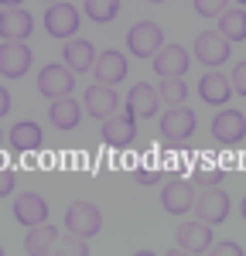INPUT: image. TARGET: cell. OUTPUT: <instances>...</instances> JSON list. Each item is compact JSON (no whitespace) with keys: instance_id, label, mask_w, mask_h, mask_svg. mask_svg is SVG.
I'll use <instances>...</instances> for the list:
<instances>
[{"instance_id":"3957f363","label":"cell","mask_w":246,"mask_h":256,"mask_svg":"<svg viewBox=\"0 0 246 256\" xmlns=\"http://www.w3.org/2000/svg\"><path fill=\"white\" fill-rule=\"evenodd\" d=\"M65 229L76 232V236L89 239L102 229V212L92 205V202H72L65 208Z\"/></svg>"},{"instance_id":"7402d4cb","label":"cell","mask_w":246,"mask_h":256,"mask_svg":"<svg viewBox=\"0 0 246 256\" xmlns=\"http://www.w3.org/2000/svg\"><path fill=\"white\" fill-rule=\"evenodd\" d=\"M62 62L72 68V72H89L92 68V44L82 38H68L62 48Z\"/></svg>"},{"instance_id":"7c38bea8","label":"cell","mask_w":246,"mask_h":256,"mask_svg":"<svg viewBox=\"0 0 246 256\" xmlns=\"http://www.w3.org/2000/svg\"><path fill=\"white\" fill-rule=\"evenodd\" d=\"M195 126H198V120H195V113H192L184 102L182 106H171L161 116V134L168 140H188L195 134Z\"/></svg>"},{"instance_id":"d4e9b609","label":"cell","mask_w":246,"mask_h":256,"mask_svg":"<svg viewBox=\"0 0 246 256\" xmlns=\"http://www.w3.org/2000/svg\"><path fill=\"white\" fill-rule=\"evenodd\" d=\"M86 14L96 24H110L120 14V0H86Z\"/></svg>"},{"instance_id":"d6a6232c","label":"cell","mask_w":246,"mask_h":256,"mask_svg":"<svg viewBox=\"0 0 246 256\" xmlns=\"http://www.w3.org/2000/svg\"><path fill=\"white\" fill-rule=\"evenodd\" d=\"M10 192H14V171L0 168V198H7Z\"/></svg>"},{"instance_id":"1f68e13d","label":"cell","mask_w":246,"mask_h":256,"mask_svg":"<svg viewBox=\"0 0 246 256\" xmlns=\"http://www.w3.org/2000/svg\"><path fill=\"white\" fill-rule=\"evenodd\" d=\"M137 181L140 184H158L161 181V171L158 168H137Z\"/></svg>"},{"instance_id":"9c48e42d","label":"cell","mask_w":246,"mask_h":256,"mask_svg":"<svg viewBox=\"0 0 246 256\" xmlns=\"http://www.w3.org/2000/svg\"><path fill=\"white\" fill-rule=\"evenodd\" d=\"M31 68V48L24 41H4L0 44V76L4 79H20Z\"/></svg>"},{"instance_id":"83f0119b","label":"cell","mask_w":246,"mask_h":256,"mask_svg":"<svg viewBox=\"0 0 246 256\" xmlns=\"http://www.w3.org/2000/svg\"><path fill=\"white\" fill-rule=\"evenodd\" d=\"M62 250H65V253H72V256H89V246H86V239L76 236V232H68V236L62 239Z\"/></svg>"},{"instance_id":"30bf717a","label":"cell","mask_w":246,"mask_h":256,"mask_svg":"<svg viewBox=\"0 0 246 256\" xmlns=\"http://www.w3.org/2000/svg\"><path fill=\"white\" fill-rule=\"evenodd\" d=\"M31 31H34L31 10H24V7H18V4L0 10V38L4 41H24Z\"/></svg>"},{"instance_id":"74e56055","label":"cell","mask_w":246,"mask_h":256,"mask_svg":"<svg viewBox=\"0 0 246 256\" xmlns=\"http://www.w3.org/2000/svg\"><path fill=\"white\" fill-rule=\"evenodd\" d=\"M0 137H4V134H0Z\"/></svg>"},{"instance_id":"e575fe53","label":"cell","mask_w":246,"mask_h":256,"mask_svg":"<svg viewBox=\"0 0 246 256\" xmlns=\"http://www.w3.org/2000/svg\"><path fill=\"white\" fill-rule=\"evenodd\" d=\"M240 212H243V218H246V198H243V202H240Z\"/></svg>"},{"instance_id":"277c9868","label":"cell","mask_w":246,"mask_h":256,"mask_svg":"<svg viewBox=\"0 0 246 256\" xmlns=\"http://www.w3.org/2000/svg\"><path fill=\"white\" fill-rule=\"evenodd\" d=\"M195 218H202L208 226H219L229 216V195L219 192V184H208L205 192H195V205H192Z\"/></svg>"},{"instance_id":"f1b7e54d","label":"cell","mask_w":246,"mask_h":256,"mask_svg":"<svg viewBox=\"0 0 246 256\" xmlns=\"http://www.w3.org/2000/svg\"><path fill=\"white\" fill-rule=\"evenodd\" d=\"M195 10H198L202 18H219L226 10V0H195Z\"/></svg>"},{"instance_id":"5b68a950","label":"cell","mask_w":246,"mask_h":256,"mask_svg":"<svg viewBox=\"0 0 246 256\" xmlns=\"http://www.w3.org/2000/svg\"><path fill=\"white\" fill-rule=\"evenodd\" d=\"M44 31L52 34V38H76V31H79V10L72 7V4H52L48 10H44Z\"/></svg>"},{"instance_id":"44dd1931","label":"cell","mask_w":246,"mask_h":256,"mask_svg":"<svg viewBox=\"0 0 246 256\" xmlns=\"http://www.w3.org/2000/svg\"><path fill=\"white\" fill-rule=\"evenodd\" d=\"M198 96H202L208 106H226L229 96H232V82L226 79L222 72H208V76L198 82Z\"/></svg>"},{"instance_id":"8d00e7d4","label":"cell","mask_w":246,"mask_h":256,"mask_svg":"<svg viewBox=\"0 0 246 256\" xmlns=\"http://www.w3.org/2000/svg\"><path fill=\"white\" fill-rule=\"evenodd\" d=\"M0 256H4V246H0Z\"/></svg>"},{"instance_id":"ba28073f","label":"cell","mask_w":246,"mask_h":256,"mask_svg":"<svg viewBox=\"0 0 246 256\" xmlns=\"http://www.w3.org/2000/svg\"><path fill=\"white\" fill-rule=\"evenodd\" d=\"M212 137L219 140L222 147H236L246 140V120L240 110H219L212 120Z\"/></svg>"},{"instance_id":"d6986e66","label":"cell","mask_w":246,"mask_h":256,"mask_svg":"<svg viewBox=\"0 0 246 256\" xmlns=\"http://www.w3.org/2000/svg\"><path fill=\"white\" fill-rule=\"evenodd\" d=\"M10 137V147L18 150V154H34V150H41V126L34 123V120H20V123H14V130L7 134Z\"/></svg>"},{"instance_id":"ffe728a7","label":"cell","mask_w":246,"mask_h":256,"mask_svg":"<svg viewBox=\"0 0 246 256\" xmlns=\"http://www.w3.org/2000/svg\"><path fill=\"white\" fill-rule=\"evenodd\" d=\"M126 79V58H123L120 52H102L100 58H96V82L102 86H116V82Z\"/></svg>"},{"instance_id":"836d02e7","label":"cell","mask_w":246,"mask_h":256,"mask_svg":"<svg viewBox=\"0 0 246 256\" xmlns=\"http://www.w3.org/2000/svg\"><path fill=\"white\" fill-rule=\"evenodd\" d=\"M7 113H10V92L0 86V116H7Z\"/></svg>"},{"instance_id":"4fadbf2b","label":"cell","mask_w":246,"mask_h":256,"mask_svg":"<svg viewBox=\"0 0 246 256\" xmlns=\"http://www.w3.org/2000/svg\"><path fill=\"white\" fill-rule=\"evenodd\" d=\"M212 246V226L202 222V218H192L178 226V250L182 253H208Z\"/></svg>"},{"instance_id":"f546056e","label":"cell","mask_w":246,"mask_h":256,"mask_svg":"<svg viewBox=\"0 0 246 256\" xmlns=\"http://www.w3.org/2000/svg\"><path fill=\"white\" fill-rule=\"evenodd\" d=\"M232 92H240V96H246V62H240L236 68H232Z\"/></svg>"},{"instance_id":"d590c367","label":"cell","mask_w":246,"mask_h":256,"mask_svg":"<svg viewBox=\"0 0 246 256\" xmlns=\"http://www.w3.org/2000/svg\"><path fill=\"white\" fill-rule=\"evenodd\" d=\"M147 4H164V0H147Z\"/></svg>"},{"instance_id":"9a60e30c","label":"cell","mask_w":246,"mask_h":256,"mask_svg":"<svg viewBox=\"0 0 246 256\" xmlns=\"http://www.w3.org/2000/svg\"><path fill=\"white\" fill-rule=\"evenodd\" d=\"M195 58L202 62V65L219 68V65L229 58V41H226L219 31H202V34L195 38Z\"/></svg>"},{"instance_id":"4316f807","label":"cell","mask_w":246,"mask_h":256,"mask_svg":"<svg viewBox=\"0 0 246 256\" xmlns=\"http://www.w3.org/2000/svg\"><path fill=\"white\" fill-rule=\"evenodd\" d=\"M222 178H226V168H208V164H195L192 184H202V188H208V184H219Z\"/></svg>"},{"instance_id":"6da1fadb","label":"cell","mask_w":246,"mask_h":256,"mask_svg":"<svg viewBox=\"0 0 246 256\" xmlns=\"http://www.w3.org/2000/svg\"><path fill=\"white\" fill-rule=\"evenodd\" d=\"M76 89V72L65 65V62H52L38 72V92L44 99H62V96H72Z\"/></svg>"},{"instance_id":"603a6c76","label":"cell","mask_w":246,"mask_h":256,"mask_svg":"<svg viewBox=\"0 0 246 256\" xmlns=\"http://www.w3.org/2000/svg\"><path fill=\"white\" fill-rule=\"evenodd\" d=\"M48 116L52 123L58 126V130H72L82 116V106L76 102L72 96H62V99H52V110H48Z\"/></svg>"},{"instance_id":"cb8c5ba5","label":"cell","mask_w":246,"mask_h":256,"mask_svg":"<svg viewBox=\"0 0 246 256\" xmlns=\"http://www.w3.org/2000/svg\"><path fill=\"white\" fill-rule=\"evenodd\" d=\"M219 34L226 41H243L246 38V10L243 7H226L219 14Z\"/></svg>"},{"instance_id":"7a4b0ae2","label":"cell","mask_w":246,"mask_h":256,"mask_svg":"<svg viewBox=\"0 0 246 256\" xmlns=\"http://www.w3.org/2000/svg\"><path fill=\"white\" fill-rule=\"evenodd\" d=\"M161 44H164V28L154 24V20H137V24L126 31V48H130V55H137V58L158 55Z\"/></svg>"},{"instance_id":"4dcf8cb0","label":"cell","mask_w":246,"mask_h":256,"mask_svg":"<svg viewBox=\"0 0 246 256\" xmlns=\"http://www.w3.org/2000/svg\"><path fill=\"white\" fill-rule=\"evenodd\" d=\"M208 256H243V250L229 239V242H219V246H208Z\"/></svg>"},{"instance_id":"5bb4252c","label":"cell","mask_w":246,"mask_h":256,"mask_svg":"<svg viewBox=\"0 0 246 256\" xmlns=\"http://www.w3.org/2000/svg\"><path fill=\"white\" fill-rule=\"evenodd\" d=\"M188 52H184L182 44H161V52L154 55V72L161 76V79H182L184 72H188Z\"/></svg>"},{"instance_id":"52a82bcc","label":"cell","mask_w":246,"mask_h":256,"mask_svg":"<svg viewBox=\"0 0 246 256\" xmlns=\"http://www.w3.org/2000/svg\"><path fill=\"white\" fill-rule=\"evenodd\" d=\"M134 140H137V123H134V116L126 110L102 120V144L106 147L123 150V147H134Z\"/></svg>"},{"instance_id":"8fae6325","label":"cell","mask_w":246,"mask_h":256,"mask_svg":"<svg viewBox=\"0 0 246 256\" xmlns=\"http://www.w3.org/2000/svg\"><path fill=\"white\" fill-rule=\"evenodd\" d=\"M116 106H120V99H116V89H113V86L96 82V86H89V89H86L82 110H86L89 116L106 120V116H113V113H116Z\"/></svg>"},{"instance_id":"e0dca14e","label":"cell","mask_w":246,"mask_h":256,"mask_svg":"<svg viewBox=\"0 0 246 256\" xmlns=\"http://www.w3.org/2000/svg\"><path fill=\"white\" fill-rule=\"evenodd\" d=\"M14 218H18L20 226H41L44 218H48V202L41 195H31V192H24V195L14 198Z\"/></svg>"},{"instance_id":"ac0fdd59","label":"cell","mask_w":246,"mask_h":256,"mask_svg":"<svg viewBox=\"0 0 246 256\" xmlns=\"http://www.w3.org/2000/svg\"><path fill=\"white\" fill-rule=\"evenodd\" d=\"M55 246H58V229L48 226V222L31 226L28 236H24V250L31 256H48V253H55Z\"/></svg>"},{"instance_id":"484cf974","label":"cell","mask_w":246,"mask_h":256,"mask_svg":"<svg viewBox=\"0 0 246 256\" xmlns=\"http://www.w3.org/2000/svg\"><path fill=\"white\" fill-rule=\"evenodd\" d=\"M158 96H161V102H168V106H182L184 96H188V86H184L182 79H164L161 89H158Z\"/></svg>"},{"instance_id":"2e32d148","label":"cell","mask_w":246,"mask_h":256,"mask_svg":"<svg viewBox=\"0 0 246 256\" xmlns=\"http://www.w3.org/2000/svg\"><path fill=\"white\" fill-rule=\"evenodd\" d=\"M158 110H161V96L150 89V82H137L126 96V113L134 120H150Z\"/></svg>"},{"instance_id":"8992f818","label":"cell","mask_w":246,"mask_h":256,"mask_svg":"<svg viewBox=\"0 0 246 256\" xmlns=\"http://www.w3.org/2000/svg\"><path fill=\"white\" fill-rule=\"evenodd\" d=\"M161 205H164V212H171V216L192 212V205H195V184L178 178V174L168 178L164 181V192H161Z\"/></svg>"}]
</instances>
